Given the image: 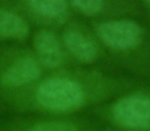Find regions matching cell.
Segmentation results:
<instances>
[{
    "label": "cell",
    "instance_id": "11",
    "mask_svg": "<svg viewBox=\"0 0 150 131\" xmlns=\"http://www.w3.org/2000/svg\"><path fill=\"white\" fill-rule=\"evenodd\" d=\"M83 131H122L119 130V129L113 128V127H109V126H105V127H101V126H97V127H93V128L86 129Z\"/></svg>",
    "mask_w": 150,
    "mask_h": 131
},
{
    "label": "cell",
    "instance_id": "12",
    "mask_svg": "<svg viewBox=\"0 0 150 131\" xmlns=\"http://www.w3.org/2000/svg\"><path fill=\"white\" fill-rule=\"evenodd\" d=\"M145 2L147 3V4H148V5H149V6H150V0H145Z\"/></svg>",
    "mask_w": 150,
    "mask_h": 131
},
{
    "label": "cell",
    "instance_id": "10",
    "mask_svg": "<svg viewBox=\"0 0 150 131\" xmlns=\"http://www.w3.org/2000/svg\"><path fill=\"white\" fill-rule=\"evenodd\" d=\"M73 6L86 15H95L104 7V0H71Z\"/></svg>",
    "mask_w": 150,
    "mask_h": 131
},
{
    "label": "cell",
    "instance_id": "9",
    "mask_svg": "<svg viewBox=\"0 0 150 131\" xmlns=\"http://www.w3.org/2000/svg\"><path fill=\"white\" fill-rule=\"evenodd\" d=\"M31 7L43 18L61 21L67 15L68 4L66 0H28Z\"/></svg>",
    "mask_w": 150,
    "mask_h": 131
},
{
    "label": "cell",
    "instance_id": "6",
    "mask_svg": "<svg viewBox=\"0 0 150 131\" xmlns=\"http://www.w3.org/2000/svg\"><path fill=\"white\" fill-rule=\"evenodd\" d=\"M36 60L42 68L57 70L65 64V53L57 36L47 30H41L34 37Z\"/></svg>",
    "mask_w": 150,
    "mask_h": 131
},
{
    "label": "cell",
    "instance_id": "1",
    "mask_svg": "<svg viewBox=\"0 0 150 131\" xmlns=\"http://www.w3.org/2000/svg\"><path fill=\"white\" fill-rule=\"evenodd\" d=\"M111 91L109 84L73 75H54L38 82L32 92L35 110L50 116H74Z\"/></svg>",
    "mask_w": 150,
    "mask_h": 131
},
{
    "label": "cell",
    "instance_id": "3",
    "mask_svg": "<svg viewBox=\"0 0 150 131\" xmlns=\"http://www.w3.org/2000/svg\"><path fill=\"white\" fill-rule=\"evenodd\" d=\"M96 32L103 43L117 51H129L141 43L142 29L131 20H116L101 23Z\"/></svg>",
    "mask_w": 150,
    "mask_h": 131
},
{
    "label": "cell",
    "instance_id": "2",
    "mask_svg": "<svg viewBox=\"0 0 150 131\" xmlns=\"http://www.w3.org/2000/svg\"><path fill=\"white\" fill-rule=\"evenodd\" d=\"M95 113L106 126L122 131H150V91L129 92Z\"/></svg>",
    "mask_w": 150,
    "mask_h": 131
},
{
    "label": "cell",
    "instance_id": "8",
    "mask_svg": "<svg viewBox=\"0 0 150 131\" xmlns=\"http://www.w3.org/2000/svg\"><path fill=\"white\" fill-rule=\"evenodd\" d=\"M29 34V26L20 15L0 9V38L25 39Z\"/></svg>",
    "mask_w": 150,
    "mask_h": 131
},
{
    "label": "cell",
    "instance_id": "7",
    "mask_svg": "<svg viewBox=\"0 0 150 131\" xmlns=\"http://www.w3.org/2000/svg\"><path fill=\"white\" fill-rule=\"evenodd\" d=\"M64 44L69 54L80 64H93L99 57L96 44L80 32L68 31L64 36Z\"/></svg>",
    "mask_w": 150,
    "mask_h": 131
},
{
    "label": "cell",
    "instance_id": "4",
    "mask_svg": "<svg viewBox=\"0 0 150 131\" xmlns=\"http://www.w3.org/2000/svg\"><path fill=\"white\" fill-rule=\"evenodd\" d=\"M100 126L99 123L84 117L74 116H50L22 123L17 131H83L93 127Z\"/></svg>",
    "mask_w": 150,
    "mask_h": 131
},
{
    "label": "cell",
    "instance_id": "5",
    "mask_svg": "<svg viewBox=\"0 0 150 131\" xmlns=\"http://www.w3.org/2000/svg\"><path fill=\"white\" fill-rule=\"evenodd\" d=\"M41 74L42 67L35 57L22 56L5 69L0 77V82L8 88L23 87L37 82Z\"/></svg>",
    "mask_w": 150,
    "mask_h": 131
}]
</instances>
